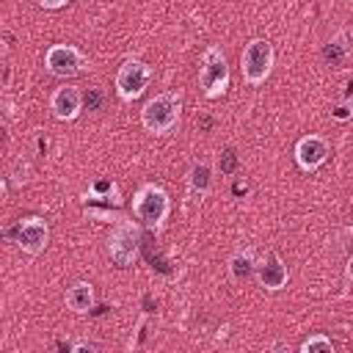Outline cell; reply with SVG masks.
Returning <instances> with one entry per match:
<instances>
[{
    "instance_id": "1",
    "label": "cell",
    "mask_w": 353,
    "mask_h": 353,
    "mask_svg": "<svg viewBox=\"0 0 353 353\" xmlns=\"http://www.w3.org/2000/svg\"><path fill=\"white\" fill-rule=\"evenodd\" d=\"M132 215L146 229L160 232L171 215V196L157 182H143L132 196Z\"/></svg>"
},
{
    "instance_id": "2",
    "label": "cell",
    "mask_w": 353,
    "mask_h": 353,
    "mask_svg": "<svg viewBox=\"0 0 353 353\" xmlns=\"http://www.w3.org/2000/svg\"><path fill=\"white\" fill-rule=\"evenodd\" d=\"M179 116H182V94L179 91H163L143 105L141 124L152 135H165L179 124Z\"/></svg>"
},
{
    "instance_id": "3",
    "label": "cell",
    "mask_w": 353,
    "mask_h": 353,
    "mask_svg": "<svg viewBox=\"0 0 353 353\" xmlns=\"http://www.w3.org/2000/svg\"><path fill=\"white\" fill-rule=\"evenodd\" d=\"M199 85L207 99H218L229 88V63L218 44H210L199 58Z\"/></svg>"
},
{
    "instance_id": "4",
    "label": "cell",
    "mask_w": 353,
    "mask_h": 353,
    "mask_svg": "<svg viewBox=\"0 0 353 353\" xmlns=\"http://www.w3.org/2000/svg\"><path fill=\"white\" fill-rule=\"evenodd\" d=\"M276 63V50L268 39H251L240 52V72L248 85H262Z\"/></svg>"
},
{
    "instance_id": "5",
    "label": "cell",
    "mask_w": 353,
    "mask_h": 353,
    "mask_svg": "<svg viewBox=\"0 0 353 353\" xmlns=\"http://www.w3.org/2000/svg\"><path fill=\"white\" fill-rule=\"evenodd\" d=\"M105 248L116 268H130L141 248V226L132 218H121L119 223H113Z\"/></svg>"
},
{
    "instance_id": "6",
    "label": "cell",
    "mask_w": 353,
    "mask_h": 353,
    "mask_svg": "<svg viewBox=\"0 0 353 353\" xmlns=\"http://www.w3.org/2000/svg\"><path fill=\"white\" fill-rule=\"evenodd\" d=\"M6 234H8V240H11L17 248H22V251L30 254V256H39V254L47 248V243H50V226H47V221L39 218V215L19 218Z\"/></svg>"
},
{
    "instance_id": "7",
    "label": "cell",
    "mask_w": 353,
    "mask_h": 353,
    "mask_svg": "<svg viewBox=\"0 0 353 353\" xmlns=\"http://www.w3.org/2000/svg\"><path fill=\"white\" fill-rule=\"evenodd\" d=\"M152 80V69L141 58H124L119 72H116V94L121 102L138 99Z\"/></svg>"
},
{
    "instance_id": "8",
    "label": "cell",
    "mask_w": 353,
    "mask_h": 353,
    "mask_svg": "<svg viewBox=\"0 0 353 353\" xmlns=\"http://www.w3.org/2000/svg\"><path fill=\"white\" fill-rule=\"evenodd\" d=\"M44 66L55 77H74L88 69V58L74 44H50L44 52Z\"/></svg>"
},
{
    "instance_id": "9",
    "label": "cell",
    "mask_w": 353,
    "mask_h": 353,
    "mask_svg": "<svg viewBox=\"0 0 353 353\" xmlns=\"http://www.w3.org/2000/svg\"><path fill=\"white\" fill-rule=\"evenodd\" d=\"M83 102H85V97H83L80 85L63 83V85H58V88L52 91V97H50V110H52V116H55L58 121H74V119L80 116V110H83Z\"/></svg>"
},
{
    "instance_id": "10",
    "label": "cell",
    "mask_w": 353,
    "mask_h": 353,
    "mask_svg": "<svg viewBox=\"0 0 353 353\" xmlns=\"http://www.w3.org/2000/svg\"><path fill=\"white\" fill-rule=\"evenodd\" d=\"M256 281L268 290V292H279L284 290L287 279H290V270L284 265V259L276 254V251H265L259 259H256V270H254Z\"/></svg>"
},
{
    "instance_id": "11",
    "label": "cell",
    "mask_w": 353,
    "mask_h": 353,
    "mask_svg": "<svg viewBox=\"0 0 353 353\" xmlns=\"http://www.w3.org/2000/svg\"><path fill=\"white\" fill-rule=\"evenodd\" d=\"M328 160V141L320 138V135H303L298 143H295V163L301 171L312 174L317 171L323 163Z\"/></svg>"
},
{
    "instance_id": "12",
    "label": "cell",
    "mask_w": 353,
    "mask_h": 353,
    "mask_svg": "<svg viewBox=\"0 0 353 353\" xmlns=\"http://www.w3.org/2000/svg\"><path fill=\"white\" fill-rule=\"evenodd\" d=\"M212 188V168L201 160V163H193L190 171H188V196L193 201H201Z\"/></svg>"
},
{
    "instance_id": "13",
    "label": "cell",
    "mask_w": 353,
    "mask_h": 353,
    "mask_svg": "<svg viewBox=\"0 0 353 353\" xmlns=\"http://www.w3.org/2000/svg\"><path fill=\"white\" fill-rule=\"evenodd\" d=\"M256 251L251 248V245H245V248H237L234 254H232V259H229V276H232V281H245V279H251L254 276V270H256Z\"/></svg>"
},
{
    "instance_id": "14",
    "label": "cell",
    "mask_w": 353,
    "mask_h": 353,
    "mask_svg": "<svg viewBox=\"0 0 353 353\" xmlns=\"http://www.w3.org/2000/svg\"><path fill=\"white\" fill-rule=\"evenodd\" d=\"M350 55H353V39H350L347 30L336 33V36L323 47V58H325L328 66H342Z\"/></svg>"
},
{
    "instance_id": "15",
    "label": "cell",
    "mask_w": 353,
    "mask_h": 353,
    "mask_svg": "<svg viewBox=\"0 0 353 353\" xmlns=\"http://www.w3.org/2000/svg\"><path fill=\"white\" fill-rule=\"evenodd\" d=\"M94 287L88 281H77L66 290V306L74 312V314H88L94 309Z\"/></svg>"
},
{
    "instance_id": "16",
    "label": "cell",
    "mask_w": 353,
    "mask_h": 353,
    "mask_svg": "<svg viewBox=\"0 0 353 353\" xmlns=\"http://www.w3.org/2000/svg\"><path fill=\"white\" fill-rule=\"evenodd\" d=\"M105 201V204H113V207H119L124 199H121V190H119V185L116 182H110V179H97L91 188H88V193H83V201Z\"/></svg>"
},
{
    "instance_id": "17",
    "label": "cell",
    "mask_w": 353,
    "mask_h": 353,
    "mask_svg": "<svg viewBox=\"0 0 353 353\" xmlns=\"http://www.w3.org/2000/svg\"><path fill=\"white\" fill-rule=\"evenodd\" d=\"M301 353H336V350H334V342L325 334H312L309 339H303Z\"/></svg>"
},
{
    "instance_id": "18",
    "label": "cell",
    "mask_w": 353,
    "mask_h": 353,
    "mask_svg": "<svg viewBox=\"0 0 353 353\" xmlns=\"http://www.w3.org/2000/svg\"><path fill=\"white\" fill-rule=\"evenodd\" d=\"M218 163H221V171H223V174H234V171H237V152H234L232 146H226V149L221 152V160H218Z\"/></svg>"
},
{
    "instance_id": "19",
    "label": "cell",
    "mask_w": 353,
    "mask_h": 353,
    "mask_svg": "<svg viewBox=\"0 0 353 353\" xmlns=\"http://www.w3.org/2000/svg\"><path fill=\"white\" fill-rule=\"evenodd\" d=\"M72 353H99V347H97L91 339H80V342H74Z\"/></svg>"
},
{
    "instance_id": "20",
    "label": "cell",
    "mask_w": 353,
    "mask_h": 353,
    "mask_svg": "<svg viewBox=\"0 0 353 353\" xmlns=\"http://www.w3.org/2000/svg\"><path fill=\"white\" fill-rule=\"evenodd\" d=\"M350 116H353V108H347V105H342V108L334 110V119H339V121H345V119H350Z\"/></svg>"
},
{
    "instance_id": "21",
    "label": "cell",
    "mask_w": 353,
    "mask_h": 353,
    "mask_svg": "<svg viewBox=\"0 0 353 353\" xmlns=\"http://www.w3.org/2000/svg\"><path fill=\"white\" fill-rule=\"evenodd\" d=\"M345 276H347V281H353V254H350L347 262H345Z\"/></svg>"
},
{
    "instance_id": "22",
    "label": "cell",
    "mask_w": 353,
    "mask_h": 353,
    "mask_svg": "<svg viewBox=\"0 0 353 353\" xmlns=\"http://www.w3.org/2000/svg\"><path fill=\"white\" fill-rule=\"evenodd\" d=\"M245 190H248V185H245V182H237V185H234V193H237V196H240V193H245Z\"/></svg>"
},
{
    "instance_id": "23",
    "label": "cell",
    "mask_w": 353,
    "mask_h": 353,
    "mask_svg": "<svg viewBox=\"0 0 353 353\" xmlns=\"http://www.w3.org/2000/svg\"><path fill=\"white\" fill-rule=\"evenodd\" d=\"M63 3H41V8H61Z\"/></svg>"
},
{
    "instance_id": "24",
    "label": "cell",
    "mask_w": 353,
    "mask_h": 353,
    "mask_svg": "<svg viewBox=\"0 0 353 353\" xmlns=\"http://www.w3.org/2000/svg\"><path fill=\"white\" fill-rule=\"evenodd\" d=\"M353 97V80H347V99Z\"/></svg>"
}]
</instances>
